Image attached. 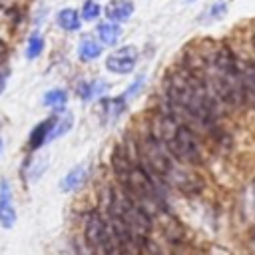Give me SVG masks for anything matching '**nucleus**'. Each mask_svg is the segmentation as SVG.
<instances>
[{
	"label": "nucleus",
	"mask_w": 255,
	"mask_h": 255,
	"mask_svg": "<svg viewBox=\"0 0 255 255\" xmlns=\"http://www.w3.org/2000/svg\"><path fill=\"white\" fill-rule=\"evenodd\" d=\"M189 128L215 129L221 104L207 88L195 68H177L165 80V102L161 106Z\"/></svg>",
	"instance_id": "nucleus-1"
},
{
	"label": "nucleus",
	"mask_w": 255,
	"mask_h": 255,
	"mask_svg": "<svg viewBox=\"0 0 255 255\" xmlns=\"http://www.w3.org/2000/svg\"><path fill=\"white\" fill-rule=\"evenodd\" d=\"M106 223L116 241L129 253L147 249L151 215L135 203L122 187H110L106 195Z\"/></svg>",
	"instance_id": "nucleus-2"
},
{
	"label": "nucleus",
	"mask_w": 255,
	"mask_h": 255,
	"mask_svg": "<svg viewBox=\"0 0 255 255\" xmlns=\"http://www.w3.org/2000/svg\"><path fill=\"white\" fill-rule=\"evenodd\" d=\"M112 165L120 181V187L135 203H139L149 215H155L165 209V199L161 193L163 185L143 167L137 155H131L129 151L124 149H116L112 157Z\"/></svg>",
	"instance_id": "nucleus-3"
},
{
	"label": "nucleus",
	"mask_w": 255,
	"mask_h": 255,
	"mask_svg": "<svg viewBox=\"0 0 255 255\" xmlns=\"http://www.w3.org/2000/svg\"><path fill=\"white\" fill-rule=\"evenodd\" d=\"M199 74L221 106L239 108L245 102L241 66L229 48H217L205 60Z\"/></svg>",
	"instance_id": "nucleus-4"
},
{
	"label": "nucleus",
	"mask_w": 255,
	"mask_h": 255,
	"mask_svg": "<svg viewBox=\"0 0 255 255\" xmlns=\"http://www.w3.org/2000/svg\"><path fill=\"white\" fill-rule=\"evenodd\" d=\"M135 155L161 185H173L185 191L193 187V175L179 167L181 161H177L153 133H147L137 141Z\"/></svg>",
	"instance_id": "nucleus-5"
},
{
	"label": "nucleus",
	"mask_w": 255,
	"mask_h": 255,
	"mask_svg": "<svg viewBox=\"0 0 255 255\" xmlns=\"http://www.w3.org/2000/svg\"><path fill=\"white\" fill-rule=\"evenodd\" d=\"M151 133L167 147V151L181 163L195 165L201 161V147L195 137L193 128L161 108V112L151 120Z\"/></svg>",
	"instance_id": "nucleus-6"
},
{
	"label": "nucleus",
	"mask_w": 255,
	"mask_h": 255,
	"mask_svg": "<svg viewBox=\"0 0 255 255\" xmlns=\"http://www.w3.org/2000/svg\"><path fill=\"white\" fill-rule=\"evenodd\" d=\"M135 64H137V48L135 46H124V48L116 50L114 54H110L106 60L108 70L114 74H128L135 68Z\"/></svg>",
	"instance_id": "nucleus-7"
},
{
	"label": "nucleus",
	"mask_w": 255,
	"mask_h": 255,
	"mask_svg": "<svg viewBox=\"0 0 255 255\" xmlns=\"http://www.w3.org/2000/svg\"><path fill=\"white\" fill-rule=\"evenodd\" d=\"M14 223H16V209L12 205L10 185L6 181H2V185H0V225L10 229Z\"/></svg>",
	"instance_id": "nucleus-8"
},
{
	"label": "nucleus",
	"mask_w": 255,
	"mask_h": 255,
	"mask_svg": "<svg viewBox=\"0 0 255 255\" xmlns=\"http://www.w3.org/2000/svg\"><path fill=\"white\" fill-rule=\"evenodd\" d=\"M241 82H243L245 102L255 106V62H247L241 66Z\"/></svg>",
	"instance_id": "nucleus-9"
},
{
	"label": "nucleus",
	"mask_w": 255,
	"mask_h": 255,
	"mask_svg": "<svg viewBox=\"0 0 255 255\" xmlns=\"http://www.w3.org/2000/svg\"><path fill=\"white\" fill-rule=\"evenodd\" d=\"M106 14L110 20H128L133 14V2L131 0H112L106 6Z\"/></svg>",
	"instance_id": "nucleus-10"
},
{
	"label": "nucleus",
	"mask_w": 255,
	"mask_h": 255,
	"mask_svg": "<svg viewBox=\"0 0 255 255\" xmlns=\"http://www.w3.org/2000/svg\"><path fill=\"white\" fill-rule=\"evenodd\" d=\"M54 122H56V118H48V120H44L42 124H38V126L32 129V133H30V147H32V149L40 147L44 141L50 139V131H52V128H54Z\"/></svg>",
	"instance_id": "nucleus-11"
},
{
	"label": "nucleus",
	"mask_w": 255,
	"mask_h": 255,
	"mask_svg": "<svg viewBox=\"0 0 255 255\" xmlns=\"http://www.w3.org/2000/svg\"><path fill=\"white\" fill-rule=\"evenodd\" d=\"M86 175H88V169L84 167V165H78V167H74L64 179H62V191H74V189H78L84 181H86Z\"/></svg>",
	"instance_id": "nucleus-12"
},
{
	"label": "nucleus",
	"mask_w": 255,
	"mask_h": 255,
	"mask_svg": "<svg viewBox=\"0 0 255 255\" xmlns=\"http://www.w3.org/2000/svg\"><path fill=\"white\" fill-rule=\"evenodd\" d=\"M58 24L64 28V30H70V32H74V30H80V16H78V12L74 10V8H64V10H60V14H58Z\"/></svg>",
	"instance_id": "nucleus-13"
},
{
	"label": "nucleus",
	"mask_w": 255,
	"mask_h": 255,
	"mask_svg": "<svg viewBox=\"0 0 255 255\" xmlns=\"http://www.w3.org/2000/svg\"><path fill=\"white\" fill-rule=\"evenodd\" d=\"M98 34H100V40L106 42V44H116L120 40V34H122V28L114 22H104L98 26Z\"/></svg>",
	"instance_id": "nucleus-14"
},
{
	"label": "nucleus",
	"mask_w": 255,
	"mask_h": 255,
	"mask_svg": "<svg viewBox=\"0 0 255 255\" xmlns=\"http://www.w3.org/2000/svg\"><path fill=\"white\" fill-rule=\"evenodd\" d=\"M126 98H114V100H104L102 102V108H104V114H106V120H116L124 110H126V104H124Z\"/></svg>",
	"instance_id": "nucleus-15"
},
{
	"label": "nucleus",
	"mask_w": 255,
	"mask_h": 255,
	"mask_svg": "<svg viewBox=\"0 0 255 255\" xmlns=\"http://www.w3.org/2000/svg\"><path fill=\"white\" fill-rule=\"evenodd\" d=\"M100 54H102V46L92 38H84V42L80 44V58L88 62V60H96Z\"/></svg>",
	"instance_id": "nucleus-16"
},
{
	"label": "nucleus",
	"mask_w": 255,
	"mask_h": 255,
	"mask_svg": "<svg viewBox=\"0 0 255 255\" xmlns=\"http://www.w3.org/2000/svg\"><path fill=\"white\" fill-rule=\"evenodd\" d=\"M42 50H44V38H42V34H40V32H34V34L28 38L26 56H28L30 60H34V58H38V56L42 54Z\"/></svg>",
	"instance_id": "nucleus-17"
},
{
	"label": "nucleus",
	"mask_w": 255,
	"mask_h": 255,
	"mask_svg": "<svg viewBox=\"0 0 255 255\" xmlns=\"http://www.w3.org/2000/svg\"><path fill=\"white\" fill-rule=\"evenodd\" d=\"M72 124H74V116H72V114H66V116H62V118H56L54 128H52V131H50V139H56L58 135L66 133V131L72 128ZM50 139H48V141H50Z\"/></svg>",
	"instance_id": "nucleus-18"
},
{
	"label": "nucleus",
	"mask_w": 255,
	"mask_h": 255,
	"mask_svg": "<svg viewBox=\"0 0 255 255\" xmlns=\"http://www.w3.org/2000/svg\"><path fill=\"white\" fill-rule=\"evenodd\" d=\"M104 90H106V84L104 82H82V84H78V94L84 100H88L92 96H98Z\"/></svg>",
	"instance_id": "nucleus-19"
},
{
	"label": "nucleus",
	"mask_w": 255,
	"mask_h": 255,
	"mask_svg": "<svg viewBox=\"0 0 255 255\" xmlns=\"http://www.w3.org/2000/svg\"><path fill=\"white\" fill-rule=\"evenodd\" d=\"M66 100H68L66 90H58L56 88V90H50V92L44 94V104L50 106V108H62L66 104Z\"/></svg>",
	"instance_id": "nucleus-20"
},
{
	"label": "nucleus",
	"mask_w": 255,
	"mask_h": 255,
	"mask_svg": "<svg viewBox=\"0 0 255 255\" xmlns=\"http://www.w3.org/2000/svg\"><path fill=\"white\" fill-rule=\"evenodd\" d=\"M82 16H84L86 20H96V18L100 16V6H98V2H96V0H88V2H84Z\"/></svg>",
	"instance_id": "nucleus-21"
},
{
	"label": "nucleus",
	"mask_w": 255,
	"mask_h": 255,
	"mask_svg": "<svg viewBox=\"0 0 255 255\" xmlns=\"http://www.w3.org/2000/svg\"><path fill=\"white\" fill-rule=\"evenodd\" d=\"M6 78H8V72H6V70H2V72H0V94H2L4 86H6Z\"/></svg>",
	"instance_id": "nucleus-22"
},
{
	"label": "nucleus",
	"mask_w": 255,
	"mask_h": 255,
	"mask_svg": "<svg viewBox=\"0 0 255 255\" xmlns=\"http://www.w3.org/2000/svg\"><path fill=\"white\" fill-rule=\"evenodd\" d=\"M4 50H6V48H4V44H2V42H0V56H2V54H4Z\"/></svg>",
	"instance_id": "nucleus-23"
},
{
	"label": "nucleus",
	"mask_w": 255,
	"mask_h": 255,
	"mask_svg": "<svg viewBox=\"0 0 255 255\" xmlns=\"http://www.w3.org/2000/svg\"><path fill=\"white\" fill-rule=\"evenodd\" d=\"M122 255H133V253H129V251H122Z\"/></svg>",
	"instance_id": "nucleus-24"
},
{
	"label": "nucleus",
	"mask_w": 255,
	"mask_h": 255,
	"mask_svg": "<svg viewBox=\"0 0 255 255\" xmlns=\"http://www.w3.org/2000/svg\"><path fill=\"white\" fill-rule=\"evenodd\" d=\"M253 46H255V36H253Z\"/></svg>",
	"instance_id": "nucleus-25"
},
{
	"label": "nucleus",
	"mask_w": 255,
	"mask_h": 255,
	"mask_svg": "<svg viewBox=\"0 0 255 255\" xmlns=\"http://www.w3.org/2000/svg\"><path fill=\"white\" fill-rule=\"evenodd\" d=\"M0 147H2V141H0Z\"/></svg>",
	"instance_id": "nucleus-26"
}]
</instances>
